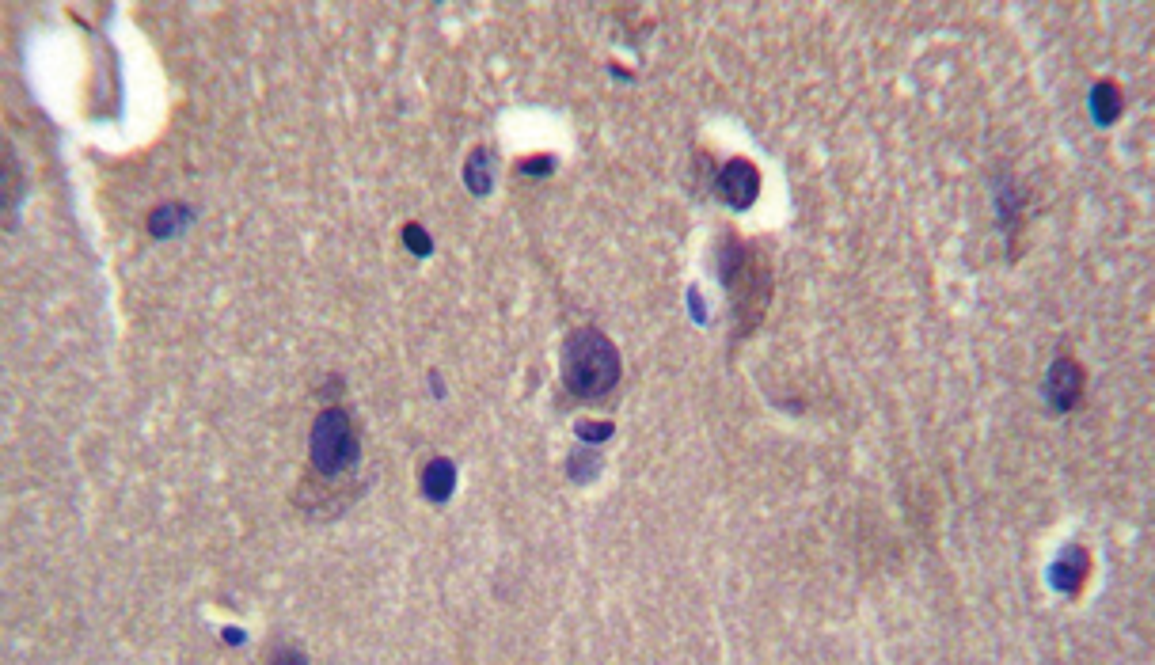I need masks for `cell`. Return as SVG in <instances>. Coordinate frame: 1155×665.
<instances>
[{
	"label": "cell",
	"mask_w": 1155,
	"mask_h": 665,
	"mask_svg": "<svg viewBox=\"0 0 1155 665\" xmlns=\"http://www.w3.org/2000/svg\"><path fill=\"white\" fill-rule=\"evenodd\" d=\"M719 274L722 285L730 289L734 297V316H738L741 331H753L760 320H764V308H768V293H772V274H768V263L760 255L757 247H745L738 236H726L719 247Z\"/></svg>",
	"instance_id": "obj_2"
},
{
	"label": "cell",
	"mask_w": 1155,
	"mask_h": 665,
	"mask_svg": "<svg viewBox=\"0 0 1155 665\" xmlns=\"http://www.w3.org/2000/svg\"><path fill=\"white\" fill-rule=\"evenodd\" d=\"M270 665H308V658H304L301 650H293V646H285V650H278L274 658H270Z\"/></svg>",
	"instance_id": "obj_11"
},
{
	"label": "cell",
	"mask_w": 1155,
	"mask_h": 665,
	"mask_svg": "<svg viewBox=\"0 0 1155 665\" xmlns=\"http://www.w3.org/2000/svg\"><path fill=\"white\" fill-rule=\"evenodd\" d=\"M521 171H525V175H548V171H551V160H548V156H536V160H525V164H521Z\"/></svg>",
	"instance_id": "obj_12"
},
{
	"label": "cell",
	"mask_w": 1155,
	"mask_h": 665,
	"mask_svg": "<svg viewBox=\"0 0 1155 665\" xmlns=\"http://www.w3.org/2000/svg\"><path fill=\"white\" fill-rule=\"evenodd\" d=\"M719 194L734 209H749L760 194V171L749 160H730L719 171Z\"/></svg>",
	"instance_id": "obj_5"
},
{
	"label": "cell",
	"mask_w": 1155,
	"mask_h": 665,
	"mask_svg": "<svg viewBox=\"0 0 1155 665\" xmlns=\"http://www.w3.org/2000/svg\"><path fill=\"white\" fill-rule=\"evenodd\" d=\"M464 175H468V187H472L475 194H487V190H491V156H487V149L472 152Z\"/></svg>",
	"instance_id": "obj_9"
},
{
	"label": "cell",
	"mask_w": 1155,
	"mask_h": 665,
	"mask_svg": "<svg viewBox=\"0 0 1155 665\" xmlns=\"http://www.w3.org/2000/svg\"><path fill=\"white\" fill-rule=\"evenodd\" d=\"M453 487H456L453 460H445V456H434V460L422 468V494H426L430 502H445V498L453 494Z\"/></svg>",
	"instance_id": "obj_7"
},
{
	"label": "cell",
	"mask_w": 1155,
	"mask_h": 665,
	"mask_svg": "<svg viewBox=\"0 0 1155 665\" xmlns=\"http://www.w3.org/2000/svg\"><path fill=\"white\" fill-rule=\"evenodd\" d=\"M578 434L589 437V441H601V437L612 434V426H608V422H601V426H578Z\"/></svg>",
	"instance_id": "obj_13"
},
{
	"label": "cell",
	"mask_w": 1155,
	"mask_h": 665,
	"mask_svg": "<svg viewBox=\"0 0 1155 665\" xmlns=\"http://www.w3.org/2000/svg\"><path fill=\"white\" fill-rule=\"evenodd\" d=\"M403 240H407V247H411L415 255H430V247H434L422 225H407V228H403Z\"/></svg>",
	"instance_id": "obj_10"
},
{
	"label": "cell",
	"mask_w": 1155,
	"mask_h": 665,
	"mask_svg": "<svg viewBox=\"0 0 1155 665\" xmlns=\"http://www.w3.org/2000/svg\"><path fill=\"white\" fill-rule=\"evenodd\" d=\"M308 449H312V468H316L320 475L346 472L361 453L358 430H354L350 415H346L342 407H327V411H320V418L312 422V441H308Z\"/></svg>",
	"instance_id": "obj_3"
},
{
	"label": "cell",
	"mask_w": 1155,
	"mask_h": 665,
	"mask_svg": "<svg viewBox=\"0 0 1155 665\" xmlns=\"http://www.w3.org/2000/svg\"><path fill=\"white\" fill-rule=\"evenodd\" d=\"M1083 396V369L1076 358H1057L1045 377V399L1053 411H1072Z\"/></svg>",
	"instance_id": "obj_4"
},
{
	"label": "cell",
	"mask_w": 1155,
	"mask_h": 665,
	"mask_svg": "<svg viewBox=\"0 0 1155 665\" xmlns=\"http://www.w3.org/2000/svg\"><path fill=\"white\" fill-rule=\"evenodd\" d=\"M1087 574H1091V559H1087V551H1083L1080 544H1068V548L1061 551V559L1053 563V586L1072 597V593H1080L1083 589Z\"/></svg>",
	"instance_id": "obj_6"
},
{
	"label": "cell",
	"mask_w": 1155,
	"mask_h": 665,
	"mask_svg": "<svg viewBox=\"0 0 1155 665\" xmlns=\"http://www.w3.org/2000/svg\"><path fill=\"white\" fill-rule=\"evenodd\" d=\"M563 384L574 399H605L620 384V350L597 327H582L563 342Z\"/></svg>",
	"instance_id": "obj_1"
},
{
	"label": "cell",
	"mask_w": 1155,
	"mask_h": 665,
	"mask_svg": "<svg viewBox=\"0 0 1155 665\" xmlns=\"http://www.w3.org/2000/svg\"><path fill=\"white\" fill-rule=\"evenodd\" d=\"M1121 107H1125V99H1121V92H1118V84H1114V80H1099V84L1091 88V111H1095V118H1099L1102 126L1118 122Z\"/></svg>",
	"instance_id": "obj_8"
}]
</instances>
